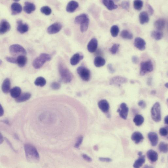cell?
I'll use <instances>...</instances> for the list:
<instances>
[{
    "instance_id": "6da1fadb",
    "label": "cell",
    "mask_w": 168,
    "mask_h": 168,
    "mask_svg": "<svg viewBox=\"0 0 168 168\" xmlns=\"http://www.w3.org/2000/svg\"><path fill=\"white\" fill-rule=\"evenodd\" d=\"M24 149L27 159L29 162L36 163L39 160V155L34 146L31 144H26L24 146Z\"/></svg>"
},
{
    "instance_id": "7a4b0ae2",
    "label": "cell",
    "mask_w": 168,
    "mask_h": 168,
    "mask_svg": "<svg viewBox=\"0 0 168 168\" xmlns=\"http://www.w3.org/2000/svg\"><path fill=\"white\" fill-rule=\"evenodd\" d=\"M58 66L59 73L63 81L68 83L72 81L73 75L65 64L60 62L58 64Z\"/></svg>"
},
{
    "instance_id": "3957f363",
    "label": "cell",
    "mask_w": 168,
    "mask_h": 168,
    "mask_svg": "<svg viewBox=\"0 0 168 168\" xmlns=\"http://www.w3.org/2000/svg\"><path fill=\"white\" fill-rule=\"evenodd\" d=\"M74 22L76 24H80V29L82 33H85L88 29L89 19L86 13H82L76 17Z\"/></svg>"
},
{
    "instance_id": "277c9868",
    "label": "cell",
    "mask_w": 168,
    "mask_h": 168,
    "mask_svg": "<svg viewBox=\"0 0 168 168\" xmlns=\"http://www.w3.org/2000/svg\"><path fill=\"white\" fill-rule=\"evenodd\" d=\"M52 59L50 55L45 53L41 54L34 60L33 64V67L36 69L40 68L46 62L49 61Z\"/></svg>"
},
{
    "instance_id": "5b68a950",
    "label": "cell",
    "mask_w": 168,
    "mask_h": 168,
    "mask_svg": "<svg viewBox=\"0 0 168 168\" xmlns=\"http://www.w3.org/2000/svg\"><path fill=\"white\" fill-rule=\"evenodd\" d=\"M151 116L153 120L156 122L160 121L161 120V107L159 102H156L152 107Z\"/></svg>"
},
{
    "instance_id": "8992f818",
    "label": "cell",
    "mask_w": 168,
    "mask_h": 168,
    "mask_svg": "<svg viewBox=\"0 0 168 168\" xmlns=\"http://www.w3.org/2000/svg\"><path fill=\"white\" fill-rule=\"evenodd\" d=\"M153 70V66L151 60L142 62L140 64V74L144 76L146 73L152 72Z\"/></svg>"
},
{
    "instance_id": "52a82bcc",
    "label": "cell",
    "mask_w": 168,
    "mask_h": 168,
    "mask_svg": "<svg viewBox=\"0 0 168 168\" xmlns=\"http://www.w3.org/2000/svg\"><path fill=\"white\" fill-rule=\"evenodd\" d=\"M10 53L13 56L20 55H26L27 54L26 50L24 48L19 45L15 44L10 46L9 48Z\"/></svg>"
},
{
    "instance_id": "ba28073f",
    "label": "cell",
    "mask_w": 168,
    "mask_h": 168,
    "mask_svg": "<svg viewBox=\"0 0 168 168\" xmlns=\"http://www.w3.org/2000/svg\"><path fill=\"white\" fill-rule=\"evenodd\" d=\"M77 72L81 79L85 81H88L90 79V72L88 68L83 66L79 67Z\"/></svg>"
},
{
    "instance_id": "9c48e42d",
    "label": "cell",
    "mask_w": 168,
    "mask_h": 168,
    "mask_svg": "<svg viewBox=\"0 0 168 168\" xmlns=\"http://www.w3.org/2000/svg\"><path fill=\"white\" fill-rule=\"evenodd\" d=\"M128 80L125 77L119 76L113 77L110 80V84L112 85L116 86H120L122 84L127 82Z\"/></svg>"
},
{
    "instance_id": "30bf717a",
    "label": "cell",
    "mask_w": 168,
    "mask_h": 168,
    "mask_svg": "<svg viewBox=\"0 0 168 168\" xmlns=\"http://www.w3.org/2000/svg\"><path fill=\"white\" fill-rule=\"evenodd\" d=\"M62 28V25L59 22H56L48 27L47 31L50 34H54L58 33Z\"/></svg>"
},
{
    "instance_id": "8fae6325",
    "label": "cell",
    "mask_w": 168,
    "mask_h": 168,
    "mask_svg": "<svg viewBox=\"0 0 168 168\" xmlns=\"http://www.w3.org/2000/svg\"><path fill=\"white\" fill-rule=\"evenodd\" d=\"M117 112L119 113L120 116L122 118L126 119L128 116L129 108L126 103H121L120 106V108L117 110Z\"/></svg>"
},
{
    "instance_id": "7c38bea8",
    "label": "cell",
    "mask_w": 168,
    "mask_h": 168,
    "mask_svg": "<svg viewBox=\"0 0 168 168\" xmlns=\"http://www.w3.org/2000/svg\"><path fill=\"white\" fill-rule=\"evenodd\" d=\"M134 45L136 48L141 51L144 50L146 49L145 41L141 37H138L135 39Z\"/></svg>"
},
{
    "instance_id": "4fadbf2b",
    "label": "cell",
    "mask_w": 168,
    "mask_h": 168,
    "mask_svg": "<svg viewBox=\"0 0 168 168\" xmlns=\"http://www.w3.org/2000/svg\"><path fill=\"white\" fill-rule=\"evenodd\" d=\"M98 46V41L97 39L93 38L91 39L87 45V50L89 52L93 53L96 51Z\"/></svg>"
},
{
    "instance_id": "5bb4252c",
    "label": "cell",
    "mask_w": 168,
    "mask_h": 168,
    "mask_svg": "<svg viewBox=\"0 0 168 168\" xmlns=\"http://www.w3.org/2000/svg\"><path fill=\"white\" fill-rule=\"evenodd\" d=\"M17 30L21 33L24 34L28 31L29 27L27 24L23 23L21 20L17 21Z\"/></svg>"
},
{
    "instance_id": "9a60e30c",
    "label": "cell",
    "mask_w": 168,
    "mask_h": 168,
    "mask_svg": "<svg viewBox=\"0 0 168 168\" xmlns=\"http://www.w3.org/2000/svg\"><path fill=\"white\" fill-rule=\"evenodd\" d=\"M98 105L100 109L103 112L108 113L110 109V105L107 101L102 100L98 102Z\"/></svg>"
},
{
    "instance_id": "2e32d148",
    "label": "cell",
    "mask_w": 168,
    "mask_h": 168,
    "mask_svg": "<svg viewBox=\"0 0 168 168\" xmlns=\"http://www.w3.org/2000/svg\"><path fill=\"white\" fill-rule=\"evenodd\" d=\"M11 26L9 23L5 19L1 20L0 27V33L4 34L10 31Z\"/></svg>"
},
{
    "instance_id": "e0dca14e",
    "label": "cell",
    "mask_w": 168,
    "mask_h": 168,
    "mask_svg": "<svg viewBox=\"0 0 168 168\" xmlns=\"http://www.w3.org/2000/svg\"><path fill=\"white\" fill-rule=\"evenodd\" d=\"M79 6L78 2L75 1L69 2L67 5L66 11L67 12L72 13L75 11Z\"/></svg>"
},
{
    "instance_id": "ac0fdd59",
    "label": "cell",
    "mask_w": 168,
    "mask_h": 168,
    "mask_svg": "<svg viewBox=\"0 0 168 168\" xmlns=\"http://www.w3.org/2000/svg\"><path fill=\"white\" fill-rule=\"evenodd\" d=\"M11 14L15 15L21 13L22 8L21 5L17 2H14L11 6Z\"/></svg>"
},
{
    "instance_id": "d6986e66",
    "label": "cell",
    "mask_w": 168,
    "mask_h": 168,
    "mask_svg": "<svg viewBox=\"0 0 168 168\" xmlns=\"http://www.w3.org/2000/svg\"><path fill=\"white\" fill-rule=\"evenodd\" d=\"M148 139L152 146H156L158 141V137L157 133L154 132H149L148 134Z\"/></svg>"
},
{
    "instance_id": "ffe728a7",
    "label": "cell",
    "mask_w": 168,
    "mask_h": 168,
    "mask_svg": "<svg viewBox=\"0 0 168 168\" xmlns=\"http://www.w3.org/2000/svg\"><path fill=\"white\" fill-rule=\"evenodd\" d=\"M84 58V56L81 54H76L71 57L70 60V64L72 66L77 65Z\"/></svg>"
},
{
    "instance_id": "44dd1931",
    "label": "cell",
    "mask_w": 168,
    "mask_h": 168,
    "mask_svg": "<svg viewBox=\"0 0 168 168\" xmlns=\"http://www.w3.org/2000/svg\"><path fill=\"white\" fill-rule=\"evenodd\" d=\"M131 139L136 144H138L141 142L144 139V137L141 133L135 132L133 133Z\"/></svg>"
},
{
    "instance_id": "7402d4cb",
    "label": "cell",
    "mask_w": 168,
    "mask_h": 168,
    "mask_svg": "<svg viewBox=\"0 0 168 168\" xmlns=\"http://www.w3.org/2000/svg\"><path fill=\"white\" fill-rule=\"evenodd\" d=\"M147 155L149 159L151 162H156L158 159V155L157 153L153 149H150L147 151Z\"/></svg>"
},
{
    "instance_id": "603a6c76",
    "label": "cell",
    "mask_w": 168,
    "mask_h": 168,
    "mask_svg": "<svg viewBox=\"0 0 168 168\" xmlns=\"http://www.w3.org/2000/svg\"><path fill=\"white\" fill-rule=\"evenodd\" d=\"M25 5L24 10L26 13L30 14L35 10L36 7L33 3L26 1L25 2Z\"/></svg>"
},
{
    "instance_id": "cb8c5ba5",
    "label": "cell",
    "mask_w": 168,
    "mask_h": 168,
    "mask_svg": "<svg viewBox=\"0 0 168 168\" xmlns=\"http://www.w3.org/2000/svg\"><path fill=\"white\" fill-rule=\"evenodd\" d=\"M139 19L140 23L141 25L147 23L149 20L148 14L146 11H142L139 15Z\"/></svg>"
},
{
    "instance_id": "d4e9b609",
    "label": "cell",
    "mask_w": 168,
    "mask_h": 168,
    "mask_svg": "<svg viewBox=\"0 0 168 168\" xmlns=\"http://www.w3.org/2000/svg\"><path fill=\"white\" fill-rule=\"evenodd\" d=\"M11 82L10 79L6 78L4 80L2 86V91L4 93L7 94L10 92Z\"/></svg>"
},
{
    "instance_id": "484cf974",
    "label": "cell",
    "mask_w": 168,
    "mask_h": 168,
    "mask_svg": "<svg viewBox=\"0 0 168 168\" xmlns=\"http://www.w3.org/2000/svg\"><path fill=\"white\" fill-rule=\"evenodd\" d=\"M102 2L104 5L109 10H114L118 8V6L115 4L114 2L112 1L103 0Z\"/></svg>"
},
{
    "instance_id": "4316f807",
    "label": "cell",
    "mask_w": 168,
    "mask_h": 168,
    "mask_svg": "<svg viewBox=\"0 0 168 168\" xmlns=\"http://www.w3.org/2000/svg\"><path fill=\"white\" fill-rule=\"evenodd\" d=\"M154 26L158 30L161 31L165 27V20L163 19H158L154 23Z\"/></svg>"
},
{
    "instance_id": "83f0119b",
    "label": "cell",
    "mask_w": 168,
    "mask_h": 168,
    "mask_svg": "<svg viewBox=\"0 0 168 168\" xmlns=\"http://www.w3.org/2000/svg\"><path fill=\"white\" fill-rule=\"evenodd\" d=\"M31 95L29 93H25L21 94L19 97L16 98V101L17 102H22L28 100L31 98Z\"/></svg>"
},
{
    "instance_id": "f1b7e54d",
    "label": "cell",
    "mask_w": 168,
    "mask_h": 168,
    "mask_svg": "<svg viewBox=\"0 0 168 168\" xmlns=\"http://www.w3.org/2000/svg\"><path fill=\"white\" fill-rule=\"evenodd\" d=\"M10 92L11 97L17 98L21 94V90L19 87L16 86L11 89Z\"/></svg>"
},
{
    "instance_id": "f546056e",
    "label": "cell",
    "mask_w": 168,
    "mask_h": 168,
    "mask_svg": "<svg viewBox=\"0 0 168 168\" xmlns=\"http://www.w3.org/2000/svg\"><path fill=\"white\" fill-rule=\"evenodd\" d=\"M146 161V157L145 155H142L139 156L138 159L135 161L133 164V167L135 168L141 167L143 165Z\"/></svg>"
},
{
    "instance_id": "4dcf8cb0",
    "label": "cell",
    "mask_w": 168,
    "mask_h": 168,
    "mask_svg": "<svg viewBox=\"0 0 168 168\" xmlns=\"http://www.w3.org/2000/svg\"><path fill=\"white\" fill-rule=\"evenodd\" d=\"M105 60L102 57H96L94 59V65L96 67L100 68L103 66L105 65Z\"/></svg>"
},
{
    "instance_id": "1f68e13d",
    "label": "cell",
    "mask_w": 168,
    "mask_h": 168,
    "mask_svg": "<svg viewBox=\"0 0 168 168\" xmlns=\"http://www.w3.org/2000/svg\"><path fill=\"white\" fill-rule=\"evenodd\" d=\"M152 37L156 40L158 41L161 39L163 36V33L162 31L155 30L152 31L151 33Z\"/></svg>"
},
{
    "instance_id": "d6a6232c",
    "label": "cell",
    "mask_w": 168,
    "mask_h": 168,
    "mask_svg": "<svg viewBox=\"0 0 168 168\" xmlns=\"http://www.w3.org/2000/svg\"><path fill=\"white\" fill-rule=\"evenodd\" d=\"M27 58L24 55L18 56L17 58V63L18 66L22 68L26 65L27 62Z\"/></svg>"
},
{
    "instance_id": "836d02e7",
    "label": "cell",
    "mask_w": 168,
    "mask_h": 168,
    "mask_svg": "<svg viewBox=\"0 0 168 168\" xmlns=\"http://www.w3.org/2000/svg\"><path fill=\"white\" fill-rule=\"evenodd\" d=\"M135 125L137 126H141L144 121V117L140 114L136 115L133 119Z\"/></svg>"
},
{
    "instance_id": "e575fe53",
    "label": "cell",
    "mask_w": 168,
    "mask_h": 168,
    "mask_svg": "<svg viewBox=\"0 0 168 168\" xmlns=\"http://www.w3.org/2000/svg\"><path fill=\"white\" fill-rule=\"evenodd\" d=\"M120 35L122 38L127 39H132L133 38V34L127 30L124 29L121 32Z\"/></svg>"
},
{
    "instance_id": "d590c367",
    "label": "cell",
    "mask_w": 168,
    "mask_h": 168,
    "mask_svg": "<svg viewBox=\"0 0 168 168\" xmlns=\"http://www.w3.org/2000/svg\"><path fill=\"white\" fill-rule=\"evenodd\" d=\"M34 83L36 86L43 87L46 84V80L44 78L39 77L36 78Z\"/></svg>"
},
{
    "instance_id": "8d00e7d4",
    "label": "cell",
    "mask_w": 168,
    "mask_h": 168,
    "mask_svg": "<svg viewBox=\"0 0 168 168\" xmlns=\"http://www.w3.org/2000/svg\"><path fill=\"white\" fill-rule=\"evenodd\" d=\"M119 32V27L116 25L112 26L110 29V33L112 37H116L118 35Z\"/></svg>"
},
{
    "instance_id": "74e56055",
    "label": "cell",
    "mask_w": 168,
    "mask_h": 168,
    "mask_svg": "<svg viewBox=\"0 0 168 168\" xmlns=\"http://www.w3.org/2000/svg\"><path fill=\"white\" fill-rule=\"evenodd\" d=\"M143 6V2L140 0H137L133 2V7L136 10L140 11Z\"/></svg>"
},
{
    "instance_id": "f35d334b",
    "label": "cell",
    "mask_w": 168,
    "mask_h": 168,
    "mask_svg": "<svg viewBox=\"0 0 168 168\" xmlns=\"http://www.w3.org/2000/svg\"><path fill=\"white\" fill-rule=\"evenodd\" d=\"M158 148L161 152L166 153L168 152V144L164 142H161L159 145Z\"/></svg>"
},
{
    "instance_id": "ab89813d",
    "label": "cell",
    "mask_w": 168,
    "mask_h": 168,
    "mask_svg": "<svg viewBox=\"0 0 168 168\" xmlns=\"http://www.w3.org/2000/svg\"><path fill=\"white\" fill-rule=\"evenodd\" d=\"M41 12L44 14L47 15H49L51 14L52 10L51 8L48 6H44L41 8L40 9Z\"/></svg>"
},
{
    "instance_id": "60d3db41",
    "label": "cell",
    "mask_w": 168,
    "mask_h": 168,
    "mask_svg": "<svg viewBox=\"0 0 168 168\" xmlns=\"http://www.w3.org/2000/svg\"><path fill=\"white\" fill-rule=\"evenodd\" d=\"M120 46V45L118 44H114L112 46L110 49V51L113 54H116Z\"/></svg>"
},
{
    "instance_id": "b9f144b4",
    "label": "cell",
    "mask_w": 168,
    "mask_h": 168,
    "mask_svg": "<svg viewBox=\"0 0 168 168\" xmlns=\"http://www.w3.org/2000/svg\"><path fill=\"white\" fill-rule=\"evenodd\" d=\"M121 6L123 9L128 10L130 7V2L129 1H123L122 2Z\"/></svg>"
},
{
    "instance_id": "7bdbcfd3",
    "label": "cell",
    "mask_w": 168,
    "mask_h": 168,
    "mask_svg": "<svg viewBox=\"0 0 168 168\" xmlns=\"http://www.w3.org/2000/svg\"><path fill=\"white\" fill-rule=\"evenodd\" d=\"M159 133L162 136H166L168 134L167 129L165 127L161 128L159 130Z\"/></svg>"
},
{
    "instance_id": "ee69618b",
    "label": "cell",
    "mask_w": 168,
    "mask_h": 168,
    "mask_svg": "<svg viewBox=\"0 0 168 168\" xmlns=\"http://www.w3.org/2000/svg\"><path fill=\"white\" fill-rule=\"evenodd\" d=\"M83 137L82 136L78 137L76 143L75 144V147L76 148H79L80 145L82 143L83 141Z\"/></svg>"
},
{
    "instance_id": "f6af8a7d",
    "label": "cell",
    "mask_w": 168,
    "mask_h": 168,
    "mask_svg": "<svg viewBox=\"0 0 168 168\" xmlns=\"http://www.w3.org/2000/svg\"><path fill=\"white\" fill-rule=\"evenodd\" d=\"M6 59L7 61L10 62V63L13 64L17 63V59H16L15 58L7 57L6 58Z\"/></svg>"
},
{
    "instance_id": "bcb514c9",
    "label": "cell",
    "mask_w": 168,
    "mask_h": 168,
    "mask_svg": "<svg viewBox=\"0 0 168 168\" xmlns=\"http://www.w3.org/2000/svg\"><path fill=\"white\" fill-rule=\"evenodd\" d=\"M51 87L52 89L54 90L59 89L60 88V85L57 82H54L51 84Z\"/></svg>"
},
{
    "instance_id": "7dc6e473",
    "label": "cell",
    "mask_w": 168,
    "mask_h": 168,
    "mask_svg": "<svg viewBox=\"0 0 168 168\" xmlns=\"http://www.w3.org/2000/svg\"><path fill=\"white\" fill-rule=\"evenodd\" d=\"M147 7L149 14L151 15H153L154 13V10L153 7L149 4L147 5Z\"/></svg>"
},
{
    "instance_id": "c3c4849f",
    "label": "cell",
    "mask_w": 168,
    "mask_h": 168,
    "mask_svg": "<svg viewBox=\"0 0 168 168\" xmlns=\"http://www.w3.org/2000/svg\"><path fill=\"white\" fill-rule=\"evenodd\" d=\"M107 68L110 73L112 74L115 72V70L112 64H108Z\"/></svg>"
},
{
    "instance_id": "681fc988",
    "label": "cell",
    "mask_w": 168,
    "mask_h": 168,
    "mask_svg": "<svg viewBox=\"0 0 168 168\" xmlns=\"http://www.w3.org/2000/svg\"><path fill=\"white\" fill-rule=\"evenodd\" d=\"M138 105L141 107L142 109H144L146 106V104L145 102L143 100L139 101L138 103Z\"/></svg>"
},
{
    "instance_id": "f907efd6",
    "label": "cell",
    "mask_w": 168,
    "mask_h": 168,
    "mask_svg": "<svg viewBox=\"0 0 168 168\" xmlns=\"http://www.w3.org/2000/svg\"><path fill=\"white\" fill-rule=\"evenodd\" d=\"M99 160L102 162H110L112 161V160L111 158H108L100 157L99 158Z\"/></svg>"
},
{
    "instance_id": "816d5d0a",
    "label": "cell",
    "mask_w": 168,
    "mask_h": 168,
    "mask_svg": "<svg viewBox=\"0 0 168 168\" xmlns=\"http://www.w3.org/2000/svg\"><path fill=\"white\" fill-rule=\"evenodd\" d=\"M82 158L84 159L88 162H90L92 161V158L90 157L89 156L86 155V154H83L82 155Z\"/></svg>"
},
{
    "instance_id": "f5cc1de1",
    "label": "cell",
    "mask_w": 168,
    "mask_h": 168,
    "mask_svg": "<svg viewBox=\"0 0 168 168\" xmlns=\"http://www.w3.org/2000/svg\"><path fill=\"white\" fill-rule=\"evenodd\" d=\"M132 60L133 64H137L139 63V59L137 56H133L132 57Z\"/></svg>"
},
{
    "instance_id": "db71d44e",
    "label": "cell",
    "mask_w": 168,
    "mask_h": 168,
    "mask_svg": "<svg viewBox=\"0 0 168 168\" xmlns=\"http://www.w3.org/2000/svg\"><path fill=\"white\" fill-rule=\"evenodd\" d=\"M0 108H1V111H0V115H1V116H2L4 114V110L3 107H2V106L1 105V106H0Z\"/></svg>"
},
{
    "instance_id": "11a10c76",
    "label": "cell",
    "mask_w": 168,
    "mask_h": 168,
    "mask_svg": "<svg viewBox=\"0 0 168 168\" xmlns=\"http://www.w3.org/2000/svg\"><path fill=\"white\" fill-rule=\"evenodd\" d=\"M168 116H166L165 117V119H164V122L165 123V124H168Z\"/></svg>"
},
{
    "instance_id": "9f6ffc18",
    "label": "cell",
    "mask_w": 168,
    "mask_h": 168,
    "mask_svg": "<svg viewBox=\"0 0 168 168\" xmlns=\"http://www.w3.org/2000/svg\"><path fill=\"white\" fill-rule=\"evenodd\" d=\"M3 141V137L1 135V144Z\"/></svg>"
},
{
    "instance_id": "6f0895ef",
    "label": "cell",
    "mask_w": 168,
    "mask_h": 168,
    "mask_svg": "<svg viewBox=\"0 0 168 168\" xmlns=\"http://www.w3.org/2000/svg\"><path fill=\"white\" fill-rule=\"evenodd\" d=\"M143 155V153L142 151H139L138 153V155L139 156H141Z\"/></svg>"
},
{
    "instance_id": "680465c9",
    "label": "cell",
    "mask_w": 168,
    "mask_h": 168,
    "mask_svg": "<svg viewBox=\"0 0 168 168\" xmlns=\"http://www.w3.org/2000/svg\"><path fill=\"white\" fill-rule=\"evenodd\" d=\"M94 150L97 151L98 149V147L96 146H95L94 147Z\"/></svg>"
},
{
    "instance_id": "91938a15",
    "label": "cell",
    "mask_w": 168,
    "mask_h": 168,
    "mask_svg": "<svg viewBox=\"0 0 168 168\" xmlns=\"http://www.w3.org/2000/svg\"><path fill=\"white\" fill-rule=\"evenodd\" d=\"M151 94L153 95H155L156 93V91L155 90H153L151 92Z\"/></svg>"
},
{
    "instance_id": "94428289",
    "label": "cell",
    "mask_w": 168,
    "mask_h": 168,
    "mask_svg": "<svg viewBox=\"0 0 168 168\" xmlns=\"http://www.w3.org/2000/svg\"><path fill=\"white\" fill-rule=\"evenodd\" d=\"M168 83H167L165 84V87H167V88H168Z\"/></svg>"
}]
</instances>
